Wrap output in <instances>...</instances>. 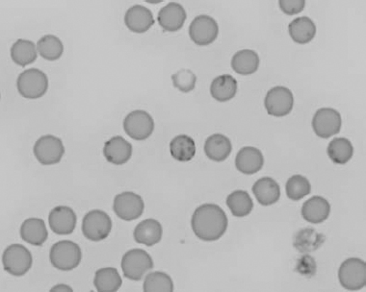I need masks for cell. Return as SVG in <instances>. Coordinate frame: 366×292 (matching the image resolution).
Here are the masks:
<instances>
[{
    "instance_id": "cell-10",
    "label": "cell",
    "mask_w": 366,
    "mask_h": 292,
    "mask_svg": "<svg viewBox=\"0 0 366 292\" xmlns=\"http://www.w3.org/2000/svg\"><path fill=\"white\" fill-rule=\"evenodd\" d=\"M145 209L142 197L131 191H124L116 196L113 210L119 218L124 221H132L139 218Z\"/></svg>"
},
{
    "instance_id": "cell-21",
    "label": "cell",
    "mask_w": 366,
    "mask_h": 292,
    "mask_svg": "<svg viewBox=\"0 0 366 292\" xmlns=\"http://www.w3.org/2000/svg\"><path fill=\"white\" fill-rule=\"evenodd\" d=\"M253 193L260 205L271 206L280 199L281 188L273 178L263 177L254 183Z\"/></svg>"
},
{
    "instance_id": "cell-20",
    "label": "cell",
    "mask_w": 366,
    "mask_h": 292,
    "mask_svg": "<svg viewBox=\"0 0 366 292\" xmlns=\"http://www.w3.org/2000/svg\"><path fill=\"white\" fill-rule=\"evenodd\" d=\"M163 229L156 219H146L135 227L134 237L135 242L146 246L157 245L162 239Z\"/></svg>"
},
{
    "instance_id": "cell-6",
    "label": "cell",
    "mask_w": 366,
    "mask_h": 292,
    "mask_svg": "<svg viewBox=\"0 0 366 292\" xmlns=\"http://www.w3.org/2000/svg\"><path fill=\"white\" fill-rule=\"evenodd\" d=\"M112 220L104 210H93L87 213L82 221L84 237L91 242H100L109 236Z\"/></svg>"
},
{
    "instance_id": "cell-17",
    "label": "cell",
    "mask_w": 366,
    "mask_h": 292,
    "mask_svg": "<svg viewBox=\"0 0 366 292\" xmlns=\"http://www.w3.org/2000/svg\"><path fill=\"white\" fill-rule=\"evenodd\" d=\"M104 155L109 163L116 166L126 164L132 156L131 143L121 136L111 137L105 142Z\"/></svg>"
},
{
    "instance_id": "cell-19",
    "label": "cell",
    "mask_w": 366,
    "mask_h": 292,
    "mask_svg": "<svg viewBox=\"0 0 366 292\" xmlns=\"http://www.w3.org/2000/svg\"><path fill=\"white\" fill-rule=\"evenodd\" d=\"M330 205L327 199L321 196H313L303 203V218L308 223L319 224L324 223L330 216Z\"/></svg>"
},
{
    "instance_id": "cell-33",
    "label": "cell",
    "mask_w": 366,
    "mask_h": 292,
    "mask_svg": "<svg viewBox=\"0 0 366 292\" xmlns=\"http://www.w3.org/2000/svg\"><path fill=\"white\" fill-rule=\"evenodd\" d=\"M37 50L43 59L48 61L58 60L64 52L61 40L53 35H45L37 43Z\"/></svg>"
},
{
    "instance_id": "cell-12",
    "label": "cell",
    "mask_w": 366,
    "mask_h": 292,
    "mask_svg": "<svg viewBox=\"0 0 366 292\" xmlns=\"http://www.w3.org/2000/svg\"><path fill=\"white\" fill-rule=\"evenodd\" d=\"M341 123L340 113L332 108L319 109L313 118L314 133L322 139H328L340 133Z\"/></svg>"
},
{
    "instance_id": "cell-3",
    "label": "cell",
    "mask_w": 366,
    "mask_h": 292,
    "mask_svg": "<svg viewBox=\"0 0 366 292\" xmlns=\"http://www.w3.org/2000/svg\"><path fill=\"white\" fill-rule=\"evenodd\" d=\"M18 93L24 99H37L45 96L48 89L47 75L42 70L31 69L24 70L17 80Z\"/></svg>"
},
{
    "instance_id": "cell-5",
    "label": "cell",
    "mask_w": 366,
    "mask_h": 292,
    "mask_svg": "<svg viewBox=\"0 0 366 292\" xmlns=\"http://www.w3.org/2000/svg\"><path fill=\"white\" fill-rule=\"evenodd\" d=\"M121 266L127 279L140 281L146 272L154 269V261L145 250L132 249L124 254Z\"/></svg>"
},
{
    "instance_id": "cell-11",
    "label": "cell",
    "mask_w": 366,
    "mask_h": 292,
    "mask_svg": "<svg viewBox=\"0 0 366 292\" xmlns=\"http://www.w3.org/2000/svg\"><path fill=\"white\" fill-rule=\"evenodd\" d=\"M218 34V23L210 16H198L189 26V36L199 47L211 45L217 39Z\"/></svg>"
},
{
    "instance_id": "cell-35",
    "label": "cell",
    "mask_w": 366,
    "mask_h": 292,
    "mask_svg": "<svg viewBox=\"0 0 366 292\" xmlns=\"http://www.w3.org/2000/svg\"><path fill=\"white\" fill-rule=\"evenodd\" d=\"M286 196L293 201H299L311 193L310 181L302 175H293L287 181L286 186Z\"/></svg>"
},
{
    "instance_id": "cell-26",
    "label": "cell",
    "mask_w": 366,
    "mask_h": 292,
    "mask_svg": "<svg viewBox=\"0 0 366 292\" xmlns=\"http://www.w3.org/2000/svg\"><path fill=\"white\" fill-rule=\"evenodd\" d=\"M260 59L256 51L243 50L237 51L232 59V67L241 75H251L259 69Z\"/></svg>"
},
{
    "instance_id": "cell-28",
    "label": "cell",
    "mask_w": 366,
    "mask_h": 292,
    "mask_svg": "<svg viewBox=\"0 0 366 292\" xmlns=\"http://www.w3.org/2000/svg\"><path fill=\"white\" fill-rule=\"evenodd\" d=\"M170 153L178 162H189L196 154L194 140L187 135H178L170 142Z\"/></svg>"
},
{
    "instance_id": "cell-23",
    "label": "cell",
    "mask_w": 366,
    "mask_h": 292,
    "mask_svg": "<svg viewBox=\"0 0 366 292\" xmlns=\"http://www.w3.org/2000/svg\"><path fill=\"white\" fill-rule=\"evenodd\" d=\"M232 146L229 137L222 134L208 137L205 143V152L214 162H223L232 153Z\"/></svg>"
},
{
    "instance_id": "cell-37",
    "label": "cell",
    "mask_w": 366,
    "mask_h": 292,
    "mask_svg": "<svg viewBox=\"0 0 366 292\" xmlns=\"http://www.w3.org/2000/svg\"><path fill=\"white\" fill-rule=\"evenodd\" d=\"M281 10L286 15H297L305 9V0H280L279 1Z\"/></svg>"
},
{
    "instance_id": "cell-22",
    "label": "cell",
    "mask_w": 366,
    "mask_h": 292,
    "mask_svg": "<svg viewBox=\"0 0 366 292\" xmlns=\"http://www.w3.org/2000/svg\"><path fill=\"white\" fill-rule=\"evenodd\" d=\"M21 237L24 242L35 246L43 245L48 240V232L45 221L41 218H28L21 227Z\"/></svg>"
},
{
    "instance_id": "cell-36",
    "label": "cell",
    "mask_w": 366,
    "mask_h": 292,
    "mask_svg": "<svg viewBox=\"0 0 366 292\" xmlns=\"http://www.w3.org/2000/svg\"><path fill=\"white\" fill-rule=\"evenodd\" d=\"M173 86L181 93L187 94L193 91L196 86L197 77L190 69H180L172 75Z\"/></svg>"
},
{
    "instance_id": "cell-1",
    "label": "cell",
    "mask_w": 366,
    "mask_h": 292,
    "mask_svg": "<svg viewBox=\"0 0 366 292\" xmlns=\"http://www.w3.org/2000/svg\"><path fill=\"white\" fill-rule=\"evenodd\" d=\"M227 225L229 220L226 213L218 205H200L192 216V230L203 242H215L221 239L227 231Z\"/></svg>"
},
{
    "instance_id": "cell-31",
    "label": "cell",
    "mask_w": 366,
    "mask_h": 292,
    "mask_svg": "<svg viewBox=\"0 0 366 292\" xmlns=\"http://www.w3.org/2000/svg\"><path fill=\"white\" fill-rule=\"evenodd\" d=\"M327 153L333 163L345 164L353 157V145L345 137H336L328 145Z\"/></svg>"
},
{
    "instance_id": "cell-39",
    "label": "cell",
    "mask_w": 366,
    "mask_h": 292,
    "mask_svg": "<svg viewBox=\"0 0 366 292\" xmlns=\"http://www.w3.org/2000/svg\"><path fill=\"white\" fill-rule=\"evenodd\" d=\"M72 291V288L66 285H57L51 288V291Z\"/></svg>"
},
{
    "instance_id": "cell-27",
    "label": "cell",
    "mask_w": 366,
    "mask_h": 292,
    "mask_svg": "<svg viewBox=\"0 0 366 292\" xmlns=\"http://www.w3.org/2000/svg\"><path fill=\"white\" fill-rule=\"evenodd\" d=\"M37 47L33 42L28 40L20 39L14 43L11 47V58L14 63L21 67L28 66L36 61L38 53Z\"/></svg>"
},
{
    "instance_id": "cell-32",
    "label": "cell",
    "mask_w": 366,
    "mask_h": 292,
    "mask_svg": "<svg viewBox=\"0 0 366 292\" xmlns=\"http://www.w3.org/2000/svg\"><path fill=\"white\" fill-rule=\"evenodd\" d=\"M227 205L232 215L237 218L250 215L254 208L250 194L244 191H235L230 193L227 197Z\"/></svg>"
},
{
    "instance_id": "cell-13",
    "label": "cell",
    "mask_w": 366,
    "mask_h": 292,
    "mask_svg": "<svg viewBox=\"0 0 366 292\" xmlns=\"http://www.w3.org/2000/svg\"><path fill=\"white\" fill-rule=\"evenodd\" d=\"M265 108L270 116L281 118L291 112L294 97L286 86H275L268 91L264 99Z\"/></svg>"
},
{
    "instance_id": "cell-18",
    "label": "cell",
    "mask_w": 366,
    "mask_h": 292,
    "mask_svg": "<svg viewBox=\"0 0 366 292\" xmlns=\"http://www.w3.org/2000/svg\"><path fill=\"white\" fill-rule=\"evenodd\" d=\"M264 164L262 151L253 146H246L238 152L235 158V167L238 172L246 175H253L259 172Z\"/></svg>"
},
{
    "instance_id": "cell-9",
    "label": "cell",
    "mask_w": 366,
    "mask_h": 292,
    "mask_svg": "<svg viewBox=\"0 0 366 292\" xmlns=\"http://www.w3.org/2000/svg\"><path fill=\"white\" fill-rule=\"evenodd\" d=\"M124 129L127 136L131 139L145 140L153 134L154 121L150 113L145 111H134L124 118Z\"/></svg>"
},
{
    "instance_id": "cell-34",
    "label": "cell",
    "mask_w": 366,
    "mask_h": 292,
    "mask_svg": "<svg viewBox=\"0 0 366 292\" xmlns=\"http://www.w3.org/2000/svg\"><path fill=\"white\" fill-rule=\"evenodd\" d=\"M143 289L146 292H173L172 278L164 272H151L146 275Z\"/></svg>"
},
{
    "instance_id": "cell-29",
    "label": "cell",
    "mask_w": 366,
    "mask_h": 292,
    "mask_svg": "<svg viewBox=\"0 0 366 292\" xmlns=\"http://www.w3.org/2000/svg\"><path fill=\"white\" fill-rule=\"evenodd\" d=\"M325 237L316 230L306 228L298 232L294 237V247L301 253L313 252L323 245Z\"/></svg>"
},
{
    "instance_id": "cell-8",
    "label": "cell",
    "mask_w": 366,
    "mask_h": 292,
    "mask_svg": "<svg viewBox=\"0 0 366 292\" xmlns=\"http://www.w3.org/2000/svg\"><path fill=\"white\" fill-rule=\"evenodd\" d=\"M33 151L40 164L43 166H51L60 163L65 154V147L59 137L53 135H45L35 142Z\"/></svg>"
},
{
    "instance_id": "cell-38",
    "label": "cell",
    "mask_w": 366,
    "mask_h": 292,
    "mask_svg": "<svg viewBox=\"0 0 366 292\" xmlns=\"http://www.w3.org/2000/svg\"><path fill=\"white\" fill-rule=\"evenodd\" d=\"M306 269H310L311 271L316 273V261L310 256L303 257V258L300 259V262H298V271L302 273L303 275H308V270H306Z\"/></svg>"
},
{
    "instance_id": "cell-15",
    "label": "cell",
    "mask_w": 366,
    "mask_h": 292,
    "mask_svg": "<svg viewBox=\"0 0 366 292\" xmlns=\"http://www.w3.org/2000/svg\"><path fill=\"white\" fill-rule=\"evenodd\" d=\"M187 13L183 5L177 2H170L165 5L158 13L159 26L167 32H177L183 27Z\"/></svg>"
},
{
    "instance_id": "cell-4",
    "label": "cell",
    "mask_w": 366,
    "mask_h": 292,
    "mask_svg": "<svg viewBox=\"0 0 366 292\" xmlns=\"http://www.w3.org/2000/svg\"><path fill=\"white\" fill-rule=\"evenodd\" d=\"M5 271L15 277H21L31 270L33 258L31 251L21 245L8 246L2 255Z\"/></svg>"
},
{
    "instance_id": "cell-16",
    "label": "cell",
    "mask_w": 366,
    "mask_h": 292,
    "mask_svg": "<svg viewBox=\"0 0 366 292\" xmlns=\"http://www.w3.org/2000/svg\"><path fill=\"white\" fill-rule=\"evenodd\" d=\"M124 23L129 31L134 33H145L154 24L153 13L142 5H134L127 11Z\"/></svg>"
},
{
    "instance_id": "cell-25",
    "label": "cell",
    "mask_w": 366,
    "mask_h": 292,
    "mask_svg": "<svg viewBox=\"0 0 366 292\" xmlns=\"http://www.w3.org/2000/svg\"><path fill=\"white\" fill-rule=\"evenodd\" d=\"M289 33L295 43L306 45L316 38V26L310 18H297L289 24Z\"/></svg>"
},
{
    "instance_id": "cell-7",
    "label": "cell",
    "mask_w": 366,
    "mask_h": 292,
    "mask_svg": "<svg viewBox=\"0 0 366 292\" xmlns=\"http://www.w3.org/2000/svg\"><path fill=\"white\" fill-rule=\"evenodd\" d=\"M341 286L348 291H360L366 285V264L362 259L351 258L343 262L338 270Z\"/></svg>"
},
{
    "instance_id": "cell-24",
    "label": "cell",
    "mask_w": 366,
    "mask_h": 292,
    "mask_svg": "<svg viewBox=\"0 0 366 292\" xmlns=\"http://www.w3.org/2000/svg\"><path fill=\"white\" fill-rule=\"evenodd\" d=\"M237 81L230 74L220 75L210 86L211 96L219 102L232 100L237 94Z\"/></svg>"
},
{
    "instance_id": "cell-2",
    "label": "cell",
    "mask_w": 366,
    "mask_h": 292,
    "mask_svg": "<svg viewBox=\"0 0 366 292\" xmlns=\"http://www.w3.org/2000/svg\"><path fill=\"white\" fill-rule=\"evenodd\" d=\"M82 253L80 246L70 240L54 243L50 252L51 264L56 269L70 271L80 266Z\"/></svg>"
},
{
    "instance_id": "cell-14",
    "label": "cell",
    "mask_w": 366,
    "mask_h": 292,
    "mask_svg": "<svg viewBox=\"0 0 366 292\" xmlns=\"http://www.w3.org/2000/svg\"><path fill=\"white\" fill-rule=\"evenodd\" d=\"M48 223L55 234L66 236L75 231L77 226V215L72 208L58 206L51 210L48 215Z\"/></svg>"
},
{
    "instance_id": "cell-30",
    "label": "cell",
    "mask_w": 366,
    "mask_h": 292,
    "mask_svg": "<svg viewBox=\"0 0 366 292\" xmlns=\"http://www.w3.org/2000/svg\"><path fill=\"white\" fill-rule=\"evenodd\" d=\"M123 280L118 270L105 267L97 270L94 278V285L97 291H118Z\"/></svg>"
}]
</instances>
